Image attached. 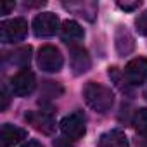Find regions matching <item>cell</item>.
Instances as JSON below:
<instances>
[{"mask_svg": "<svg viewBox=\"0 0 147 147\" xmlns=\"http://www.w3.org/2000/svg\"><path fill=\"white\" fill-rule=\"evenodd\" d=\"M133 128H135L137 135H140L142 138H147V107H142L135 113Z\"/></svg>", "mask_w": 147, "mask_h": 147, "instance_id": "16", "label": "cell"}, {"mask_svg": "<svg viewBox=\"0 0 147 147\" xmlns=\"http://www.w3.org/2000/svg\"><path fill=\"white\" fill-rule=\"evenodd\" d=\"M14 2H2L0 4V11H2V14H9L12 9H14Z\"/></svg>", "mask_w": 147, "mask_h": 147, "instance_id": "20", "label": "cell"}, {"mask_svg": "<svg viewBox=\"0 0 147 147\" xmlns=\"http://www.w3.org/2000/svg\"><path fill=\"white\" fill-rule=\"evenodd\" d=\"M26 121L38 131L50 135L55 130V119L52 118V114H49L47 111H31L26 114Z\"/></svg>", "mask_w": 147, "mask_h": 147, "instance_id": "9", "label": "cell"}, {"mask_svg": "<svg viewBox=\"0 0 147 147\" xmlns=\"http://www.w3.org/2000/svg\"><path fill=\"white\" fill-rule=\"evenodd\" d=\"M11 102V94L5 85H2V95H0V111H5Z\"/></svg>", "mask_w": 147, "mask_h": 147, "instance_id": "18", "label": "cell"}, {"mask_svg": "<svg viewBox=\"0 0 147 147\" xmlns=\"http://www.w3.org/2000/svg\"><path fill=\"white\" fill-rule=\"evenodd\" d=\"M30 61H31V47H19L14 52L5 55V62L7 64L21 67V69H26Z\"/></svg>", "mask_w": 147, "mask_h": 147, "instance_id": "15", "label": "cell"}, {"mask_svg": "<svg viewBox=\"0 0 147 147\" xmlns=\"http://www.w3.org/2000/svg\"><path fill=\"white\" fill-rule=\"evenodd\" d=\"M118 7L123 11H135L140 7V0H135V2H118Z\"/></svg>", "mask_w": 147, "mask_h": 147, "instance_id": "19", "label": "cell"}, {"mask_svg": "<svg viewBox=\"0 0 147 147\" xmlns=\"http://www.w3.org/2000/svg\"><path fill=\"white\" fill-rule=\"evenodd\" d=\"M62 64H64V59H62L59 49H55L54 45H43L38 50V66L42 71L57 73V71H61Z\"/></svg>", "mask_w": 147, "mask_h": 147, "instance_id": "5", "label": "cell"}, {"mask_svg": "<svg viewBox=\"0 0 147 147\" xmlns=\"http://www.w3.org/2000/svg\"><path fill=\"white\" fill-rule=\"evenodd\" d=\"M35 87H36V78L30 69H21L11 80L12 95L16 97H28L35 90Z\"/></svg>", "mask_w": 147, "mask_h": 147, "instance_id": "6", "label": "cell"}, {"mask_svg": "<svg viewBox=\"0 0 147 147\" xmlns=\"http://www.w3.org/2000/svg\"><path fill=\"white\" fill-rule=\"evenodd\" d=\"M97 147H128V138L119 130H111L100 135Z\"/></svg>", "mask_w": 147, "mask_h": 147, "instance_id": "13", "label": "cell"}, {"mask_svg": "<svg viewBox=\"0 0 147 147\" xmlns=\"http://www.w3.org/2000/svg\"><path fill=\"white\" fill-rule=\"evenodd\" d=\"M135 26H137V31H138V35H144V36H147V11H144L138 18H137V21H135Z\"/></svg>", "mask_w": 147, "mask_h": 147, "instance_id": "17", "label": "cell"}, {"mask_svg": "<svg viewBox=\"0 0 147 147\" xmlns=\"http://www.w3.org/2000/svg\"><path fill=\"white\" fill-rule=\"evenodd\" d=\"M85 123L87 121H85L83 113L76 111V113H71V114L64 116L59 126H61V131H62L64 138H67V140H78L87 131V125Z\"/></svg>", "mask_w": 147, "mask_h": 147, "instance_id": "3", "label": "cell"}, {"mask_svg": "<svg viewBox=\"0 0 147 147\" xmlns=\"http://www.w3.org/2000/svg\"><path fill=\"white\" fill-rule=\"evenodd\" d=\"M64 7L69 9L71 12H75L88 21H94L95 14H97V4L95 2H64Z\"/></svg>", "mask_w": 147, "mask_h": 147, "instance_id": "14", "label": "cell"}, {"mask_svg": "<svg viewBox=\"0 0 147 147\" xmlns=\"http://www.w3.org/2000/svg\"><path fill=\"white\" fill-rule=\"evenodd\" d=\"M26 135H28L26 130L14 126L11 123H5L2 125V130H0V144H2V147H14L16 144L24 140Z\"/></svg>", "mask_w": 147, "mask_h": 147, "instance_id": "10", "label": "cell"}, {"mask_svg": "<svg viewBox=\"0 0 147 147\" xmlns=\"http://www.w3.org/2000/svg\"><path fill=\"white\" fill-rule=\"evenodd\" d=\"M123 76H125L126 83L131 85V87L144 85V83L147 82V59H145V57L131 59V61L125 66Z\"/></svg>", "mask_w": 147, "mask_h": 147, "instance_id": "4", "label": "cell"}, {"mask_svg": "<svg viewBox=\"0 0 147 147\" xmlns=\"http://www.w3.org/2000/svg\"><path fill=\"white\" fill-rule=\"evenodd\" d=\"M144 97H145V100H147V87L144 88Z\"/></svg>", "mask_w": 147, "mask_h": 147, "instance_id": "23", "label": "cell"}, {"mask_svg": "<svg viewBox=\"0 0 147 147\" xmlns=\"http://www.w3.org/2000/svg\"><path fill=\"white\" fill-rule=\"evenodd\" d=\"M114 43H116V50L119 55H128L133 52L135 49V38L133 35L128 31L126 26H118L116 33H114Z\"/></svg>", "mask_w": 147, "mask_h": 147, "instance_id": "11", "label": "cell"}, {"mask_svg": "<svg viewBox=\"0 0 147 147\" xmlns=\"http://www.w3.org/2000/svg\"><path fill=\"white\" fill-rule=\"evenodd\" d=\"M69 66H71L73 73H75L76 76L87 73L90 69V66H92L88 52L78 43L76 45H69Z\"/></svg>", "mask_w": 147, "mask_h": 147, "instance_id": "8", "label": "cell"}, {"mask_svg": "<svg viewBox=\"0 0 147 147\" xmlns=\"http://www.w3.org/2000/svg\"><path fill=\"white\" fill-rule=\"evenodd\" d=\"M83 97L88 107H92L97 113H106L114 104V94L111 92V88H107L106 85L95 83V82H88L85 85Z\"/></svg>", "mask_w": 147, "mask_h": 147, "instance_id": "1", "label": "cell"}, {"mask_svg": "<svg viewBox=\"0 0 147 147\" xmlns=\"http://www.w3.org/2000/svg\"><path fill=\"white\" fill-rule=\"evenodd\" d=\"M28 35V23L23 18L7 19L0 24V40L4 43H16Z\"/></svg>", "mask_w": 147, "mask_h": 147, "instance_id": "2", "label": "cell"}, {"mask_svg": "<svg viewBox=\"0 0 147 147\" xmlns=\"http://www.w3.org/2000/svg\"><path fill=\"white\" fill-rule=\"evenodd\" d=\"M59 30V18L52 12H42L33 19V31L36 36H52Z\"/></svg>", "mask_w": 147, "mask_h": 147, "instance_id": "7", "label": "cell"}, {"mask_svg": "<svg viewBox=\"0 0 147 147\" xmlns=\"http://www.w3.org/2000/svg\"><path fill=\"white\" fill-rule=\"evenodd\" d=\"M54 147H73V145H69V140L66 138H59V140H55L54 142Z\"/></svg>", "mask_w": 147, "mask_h": 147, "instance_id": "21", "label": "cell"}, {"mask_svg": "<svg viewBox=\"0 0 147 147\" xmlns=\"http://www.w3.org/2000/svg\"><path fill=\"white\" fill-rule=\"evenodd\" d=\"M85 36V31L83 28L76 23V21H64L62 26H61V38L69 43V45H76L80 40H83Z\"/></svg>", "mask_w": 147, "mask_h": 147, "instance_id": "12", "label": "cell"}, {"mask_svg": "<svg viewBox=\"0 0 147 147\" xmlns=\"http://www.w3.org/2000/svg\"><path fill=\"white\" fill-rule=\"evenodd\" d=\"M21 147H43L40 142H36V140H30V142H26L24 145H21Z\"/></svg>", "mask_w": 147, "mask_h": 147, "instance_id": "22", "label": "cell"}]
</instances>
